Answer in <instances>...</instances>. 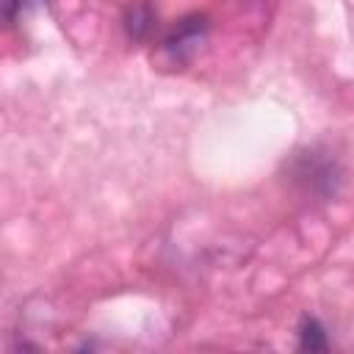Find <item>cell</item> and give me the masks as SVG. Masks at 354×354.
<instances>
[{
    "instance_id": "obj_2",
    "label": "cell",
    "mask_w": 354,
    "mask_h": 354,
    "mask_svg": "<svg viewBox=\"0 0 354 354\" xmlns=\"http://www.w3.org/2000/svg\"><path fill=\"white\" fill-rule=\"evenodd\" d=\"M301 348H310V351H324L326 348V337H324V329L315 318H307L301 324Z\"/></svg>"
},
{
    "instance_id": "obj_1",
    "label": "cell",
    "mask_w": 354,
    "mask_h": 354,
    "mask_svg": "<svg viewBox=\"0 0 354 354\" xmlns=\"http://www.w3.org/2000/svg\"><path fill=\"white\" fill-rule=\"evenodd\" d=\"M124 28L133 39H147L155 28V11L149 3H133L124 14Z\"/></svg>"
},
{
    "instance_id": "obj_3",
    "label": "cell",
    "mask_w": 354,
    "mask_h": 354,
    "mask_svg": "<svg viewBox=\"0 0 354 354\" xmlns=\"http://www.w3.org/2000/svg\"><path fill=\"white\" fill-rule=\"evenodd\" d=\"M17 6H19V0H3V14H6V22H11V19H14Z\"/></svg>"
}]
</instances>
